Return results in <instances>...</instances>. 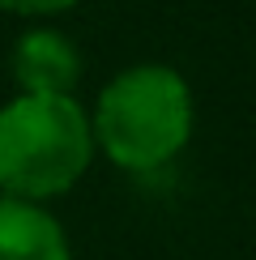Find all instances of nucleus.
<instances>
[{
  "mask_svg": "<svg viewBox=\"0 0 256 260\" xmlns=\"http://www.w3.org/2000/svg\"><path fill=\"white\" fill-rule=\"evenodd\" d=\"M197 128V103L171 64H133L103 85L90 111L94 149H103L120 171L145 175L188 149Z\"/></svg>",
  "mask_w": 256,
  "mask_h": 260,
  "instance_id": "f257e3e1",
  "label": "nucleus"
},
{
  "mask_svg": "<svg viewBox=\"0 0 256 260\" xmlns=\"http://www.w3.org/2000/svg\"><path fill=\"white\" fill-rule=\"evenodd\" d=\"M90 111L73 94H17L0 107V197H60L90 171Z\"/></svg>",
  "mask_w": 256,
  "mask_h": 260,
  "instance_id": "f03ea898",
  "label": "nucleus"
},
{
  "mask_svg": "<svg viewBox=\"0 0 256 260\" xmlns=\"http://www.w3.org/2000/svg\"><path fill=\"white\" fill-rule=\"evenodd\" d=\"M13 77L21 94H73L81 81V51L51 26L26 30L13 47Z\"/></svg>",
  "mask_w": 256,
  "mask_h": 260,
  "instance_id": "7ed1b4c3",
  "label": "nucleus"
},
{
  "mask_svg": "<svg viewBox=\"0 0 256 260\" xmlns=\"http://www.w3.org/2000/svg\"><path fill=\"white\" fill-rule=\"evenodd\" d=\"M0 260H73L69 235L39 201L0 197Z\"/></svg>",
  "mask_w": 256,
  "mask_h": 260,
  "instance_id": "20e7f679",
  "label": "nucleus"
},
{
  "mask_svg": "<svg viewBox=\"0 0 256 260\" xmlns=\"http://www.w3.org/2000/svg\"><path fill=\"white\" fill-rule=\"evenodd\" d=\"M73 5H77V0H0V9L21 13V17H51V13L73 9Z\"/></svg>",
  "mask_w": 256,
  "mask_h": 260,
  "instance_id": "39448f33",
  "label": "nucleus"
}]
</instances>
